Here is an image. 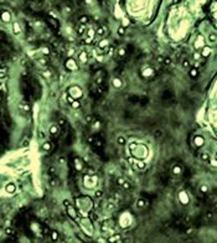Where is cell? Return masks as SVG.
<instances>
[{
	"mask_svg": "<svg viewBox=\"0 0 217 243\" xmlns=\"http://www.w3.org/2000/svg\"><path fill=\"white\" fill-rule=\"evenodd\" d=\"M50 185L52 186V187H55V186H57V185H58V182H57V180H56V179H52V180H50Z\"/></svg>",
	"mask_w": 217,
	"mask_h": 243,
	"instance_id": "obj_31",
	"label": "cell"
},
{
	"mask_svg": "<svg viewBox=\"0 0 217 243\" xmlns=\"http://www.w3.org/2000/svg\"><path fill=\"white\" fill-rule=\"evenodd\" d=\"M201 158H202V160H208V155L207 154H202Z\"/></svg>",
	"mask_w": 217,
	"mask_h": 243,
	"instance_id": "obj_40",
	"label": "cell"
},
{
	"mask_svg": "<svg viewBox=\"0 0 217 243\" xmlns=\"http://www.w3.org/2000/svg\"><path fill=\"white\" fill-rule=\"evenodd\" d=\"M119 239H121V236H119V234H114V236H112V237L108 238L109 243H115V242H118Z\"/></svg>",
	"mask_w": 217,
	"mask_h": 243,
	"instance_id": "obj_16",
	"label": "cell"
},
{
	"mask_svg": "<svg viewBox=\"0 0 217 243\" xmlns=\"http://www.w3.org/2000/svg\"><path fill=\"white\" fill-rule=\"evenodd\" d=\"M78 60H80V62H81V63H87V61H88V56H87V52L82 51V52L80 53V56H78Z\"/></svg>",
	"mask_w": 217,
	"mask_h": 243,
	"instance_id": "obj_6",
	"label": "cell"
},
{
	"mask_svg": "<svg viewBox=\"0 0 217 243\" xmlns=\"http://www.w3.org/2000/svg\"><path fill=\"white\" fill-rule=\"evenodd\" d=\"M80 225H81L83 232H84L87 236L91 237V236L93 234V226H92V221H91L89 218H83V220L80 222Z\"/></svg>",
	"mask_w": 217,
	"mask_h": 243,
	"instance_id": "obj_1",
	"label": "cell"
},
{
	"mask_svg": "<svg viewBox=\"0 0 217 243\" xmlns=\"http://www.w3.org/2000/svg\"><path fill=\"white\" fill-rule=\"evenodd\" d=\"M5 190H6V192L8 194H14L15 191H16V187H15V185L14 184H8L6 186H5Z\"/></svg>",
	"mask_w": 217,
	"mask_h": 243,
	"instance_id": "obj_7",
	"label": "cell"
},
{
	"mask_svg": "<svg viewBox=\"0 0 217 243\" xmlns=\"http://www.w3.org/2000/svg\"><path fill=\"white\" fill-rule=\"evenodd\" d=\"M19 108H20V109H24L25 112H29V110H30V104L26 103V102H21L20 104H19Z\"/></svg>",
	"mask_w": 217,
	"mask_h": 243,
	"instance_id": "obj_12",
	"label": "cell"
},
{
	"mask_svg": "<svg viewBox=\"0 0 217 243\" xmlns=\"http://www.w3.org/2000/svg\"><path fill=\"white\" fill-rule=\"evenodd\" d=\"M118 55H119V57H125L127 50H125V48H119V51H118Z\"/></svg>",
	"mask_w": 217,
	"mask_h": 243,
	"instance_id": "obj_24",
	"label": "cell"
},
{
	"mask_svg": "<svg viewBox=\"0 0 217 243\" xmlns=\"http://www.w3.org/2000/svg\"><path fill=\"white\" fill-rule=\"evenodd\" d=\"M88 16H86V15H82V16H80V19H78V21H80V24H87L88 23Z\"/></svg>",
	"mask_w": 217,
	"mask_h": 243,
	"instance_id": "obj_18",
	"label": "cell"
},
{
	"mask_svg": "<svg viewBox=\"0 0 217 243\" xmlns=\"http://www.w3.org/2000/svg\"><path fill=\"white\" fill-rule=\"evenodd\" d=\"M57 125L60 127V128H66L67 127V120L66 119H58V122H57Z\"/></svg>",
	"mask_w": 217,
	"mask_h": 243,
	"instance_id": "obj_17",
	"label": "cell"
},
{
	"mask_svg": "<svg viewBox=\"0 0 217 243\" xmlns=\"http://www.w3.org/2000/svg\"><path fill=\"white\" fill-rule=\"evenodd\" d=\"M208 53H210V50H208V48H205V50H204V53H202V55H204V56H205V55L207 56Z\"/></svg>",
	"mask_w": 217,
	"mask_h": 243,
	"instance_id": "obj_42",
	"label": "cell"
},
{
	"mask_svg": "<svg viewBox=\"0 0 217 243\" xmlns=\"http://www.w3.org/2000/svg\"><path fill=\"white\" fill-rule=\"evenodd\" d=\"M124 243H130V238H129V237H127V238L124 239Z\"/></svg>",
	"mask_w": 217,
	"mask_h": 243,
	"instance_id": "obj_45",
	"label": "cell"
},
{
	"mask_svg": "<svg viewBox=\"0 0 217 243\" xmlns=\"http://www.w3.org/2000/svg\"><path fill=\"white\" fill-rule=\"evenodd\" d=\"M94 196H96L97 198H101V197L103 196V192H102V190H97V191L94 192Z\"/></svg>",
	"mask_w": 217,
	"mask_h": 243,
	"instance_id": "obj_28",
	"label": "cell"
},
{
	"mask_svg": "<svg viewBox=\"0 0 217 243\" xmlns=\"http://www.w3.org/2000/svg\"><path fill=\"white\" fill-rule=\"evenodd\" d=\"M124 181H125V180H124L123 177H118V179H117V184L119 185V186H122V184H123Z\"/></svg>",
	"mask_w": 217,
	"mask_h": 243,
	"instance_id": "obj_34",
	"label": "cell"
},
{
	"mask_svg": "<svg viewBox=\"0 0 217 243\" xmlns=\"http://www.w3.org/2000/svg\"><path fill=\"white\" fill-rule=\"evenodd\" d=\"M66 68H67L68 71H74V69L77 68V66L74 65V61H73V60H68V62L66 63Z\"/></svg>",
	"mask_w": 217,
	"mask_h": 243,
	"instance_id": "obj_8",
	"label": "cell"
},
{
	"mask_svg": "<svg viewBox=\"0 0 217 243\" xmlns=\"http://www.w3.org/2000/svg\"><path fill=\"white\" fill-rule=\"evenodd\" d=\"M71 105H72V108H74V109H78V108H81V102L78 101V99H74V101L71 103Z\"/></svg>",
	"mask_w": 217,
	"mask_h": 243,
	"instance_id": "obj_19",
	"label": "cell"
},
{
	"mask_svg": "<svg viewBox=\"0 0 217 243\" xmlns=\"http://www.w3.org/2000/svg\"><path fill=\"white\" fill-rule=\"evenodd\" d=\"M182 66H184V67H189V66H190V62H189L187 60H185L184 63H182Z\"/></svg>",
	"mask_w": 217,
	"mask_h": 243,
	"instance_id": "obj_37",
	"label": "cell"
},
{
	"mask_svg": "<svg viewBox=\"0 0 217 243\" xmlns=\"http://www.w3.org/2000/svg\"><path fill=\"white\" fill-rule=\"evenodd\" d=\"M42 150H45V151H50V150H51V143H50V141L44 143V145H42Z\"/></svg>",
	"mask_w": 217,
	"mask_h": 243,
	"instance_id": "obj_20",
	"label": "cell"
},
{
	"mask_svg": "<svg viewBox=\"0 0 217 243\" xmlns=\"http://www.w3.org/2000/svg\"><path fill=\"white\" fill-rule=\"evenodd\" d=\"M118 34H119L121 36H123L124 34H125V29L122 26V27H119V29H118Z\"/></svg>",
	"mask_w": 217,
	"mask_h": 243,
	"instance_id": "obj_33",
	"label": "cell"
},
{
	"mask_svg": "<svg viewBox=\"0 0 217 243\" xmlns=\"http://www.w3.org/2000/svg\"><path fill=\"white\" fill-rule=\"evenodd\" d=\"M87 37H88V39H93V37H94V35H96V32L93 31V30H87Z\"/></svg>",
	"mask_w": 217,
	"mask_h": 243,
	"instance_id": "obj_25",
	"label": "cell"
},
{
	"mask_svg": "<svg viewBox=\"0 0 217 243\" xmlns=\"http://www.w3.org/2000/svg\"><path fill=\"white\" fill-rule=\"evenodd\" d=\"M67 213H68V216L71 217V218H73V220H76L77 218V212H76V208L72 206V205H68L67 206Z\"/></svg>",
	"mask_w": 217,
	"mask_h": 243,
	"instance_id": "obj_3",
	"label": "cell"
},
{
	"mask_svg": "<svg viewBox=\"0 0 217 243\" xmlns=\"http://www.w3.org/2000/svg\"><path fill=\"white\" fill-rule=\"evenodd\" d=\"M42 53L46 55V56L50 55V48H48V47H44V48H42Z\"/></svg>",
	"mask_w": 217,
	"mask_h": 243,
	"instance_id": "obj_35",
	"label": "cell"
},
{
	"mask_svg": "<svg viewBox=\"0 0 217 243\" xmlns=\"http://www.w3.org/2000/svg\"><path fill=\"white\" fill-rule=\"evenodd\" d=\"M88 175L93 176V175H94V170H93V169H88Z\"/></svg>",
	"mask_w": 217,
	"mask_h": 243,
	"instance_id": "obj_41",
	"label": "cell"
},
{
	"mask_svg": "<svg viewBox=\"0 0 217 243\" xmlns=\"http://www.w3.org/2000/svg\"><path fill=\"white\" fill-rule=\"evenodd\" d=\"M190 74L192 77H195V76H197V71L196 69H191V72H190Z\"/></svg>",
	"mask_w": 217,
	"mask_h": 243,
	"instance_id": "obj_36",
	"label": "cell"
},
{
	"mask_svg": "<svg viewBox=\"0 0 217 243\" xmlns=\"http://www.w3.org/2000/svg\"><path fill=\"white\" fill-rule=\"evenodd\" d=\"M47 21H48V24L56 30V29H58V26H60V25H58V21L56 20V19H52V17H48L47 19Z\"/></svg>",
	"mask_w": 217,
	"mask_h": 243,
	"instance_id": "obj_9",
	"label": "cell"
},
{
	"mask_svg": "<svg viewBox=\"0 0 217 243\" xmlns=\"http://www.w3.org/2000/svg\"><path fill=\"white\" fill-rule=\"evenodd\" d=\"M84 119H86V123H88V124H91L92 122H94L93 120V116H91V114H87Z\"/></svg>",
	"mask_w": 217,
	"mask_h": 243,
	"instance_id": "obj_26",
	"label": "cell"
},
{
	"mask_svg": "<svg viewBox=\"0 0 217 243\" xmlns=\"http://www.w3.org/2000/svg\"><path fill=\"white\" fill-rule=\"evenodd\" d=\"M108 46H109V42L107 40H102L98 42V48H107Z\"/></svg>",
	"mask_w": 217,
	"mask_h": 243,
	"instance_id": "obj_13",
	"label": "cell"
},
{
	"mask_svg": "<svg viewBox=\"0 0 217 243\" xmlns=\"http://www.w3.org/2000/svg\"><path fill=\"white\" fill-rule=\"evenodd\" d=\"M37 62H38V65H41V66H46L47 65V60L46 58H40Z\"/></svg>",
	"mask_w": 217,
	"mask_h": 243,
	"instance_id": "obj_30",
	"label": "cell"
},
{
	"mask_svg": "<svg viewBox=\"0 0 217 243\" xmlns=\"http://www.w3.org/2000/svg\"><path fill=\"white\" fill-rule=\"evenodd\" d=\"M65 161H66V159H65V158H63V156H61V158H60V159H58V162H60V164H63V162H65Z\"/></svg>",
	"mask_w": 217,
	"mask_h": 243,
	"instance_id": "obj_39",
	"label": "cell"
},
{
	"mask_svg": "<svg viewBox=\"0 0 217 243\" xmlns=\"http://www.w3.org/2000/svg\"><path fill=\"white\" fill-rule=\"evenodd\" d=\"M51 238H52V241H57V239H58V233H57L56 231H52V233H51Z\"/></svg>",
	"mask_w": 217,
	"mask_h": 243,
	"instance_id": "obj_27",
	"label": "cell"
},
{
	"mask_svg": "<svg viewBox=\"0 0 217 243\" xmlns=\"http://www.w3.org/2000/svg\"><path fill=\"white\" fill-rule=\"evenodd\" d=\"M92 145H93L94 149H102V148H103V140H102L101 138H97V137H96Z\"/></svg>",
	"mask_w": 217,
	"mask_h": 243,
	"instance_id": "obj_4",
	"label": "cell"
},
{
	"mask_svg": "<svg viewBox=\"0 0 217 243\" xmlns=\"http://www.w3.org/2000/svg\"><path fill=\"white\" fill-rule=\"evenodd\" d=\"M125 141H127V140H125V138H124V137H118V139H117V143L119 144V145H124V144H125Z\"/></svg>",
	"mask_w": 217,
	"mask_h": 243,
	"instance_id": "obj_23",
	"label": "cell"
},
{
	"mask_svg": "<svg viewBox=\"0 0 217 243\" xmlns=\"http://www.w3.org/2000/svg\"><path fill=\"white\" fill-rule=\"evenodd\" d=\"M3 19H4V20H6V21H8V20H9V19H10V16H9V14H4V15H3Z\"/></svg>",
	"mask_w": 217,
	"mask_h": 243,
	"instance_id": "obj_38",
	"label": "cell"
},
{
	"mask_svg": "<svg viewBox=\"0 0 217 243\" xmlns=\"http://www.w3.org/2000/svg\"><path fill=\"white\" fill-rule=\"evenodd\" d=\"M122 187H123L125 191H129V190H132V184H130L129 181H127V180H125V181L122 184Z\"/></svg>",
	"mask_w": 217,
	"mask_h": 243,
	"instance_id": "obj_14",
	"label": "cell"
},
{
	"mask_svg": "<svg viewBox=\"0 0 217 243\" xmlns=\"http://www.w3.org/2000/svg\"><path fill=\"white\" fill-rule=\"evenodd\" d=\"M132 222V218L129 217V215H123V217L121 218V225L122 227H128Z\"/></svg>",
	"mask_w": 217,
	"mask_h": 243,
	"instance_id": "obj_2",
	"label": "cell"
},
{
	"mask_svg": "<svg viewBox=\"0 0 217 243\" xmlns=\"http://www.w3.org/2000/svg\"><path fill=\"white\" fill-rule=\"evenodd\" d=\"M145 206H146V201L144 198H139L136 201V207L138 208H144Z\"/></svg>",
	"mask_w": 217,
	"mask_h": 243,
	"instance_id": "obj_11",
	"label": "cell"
},
{
	"mask_svg": "<svg viewBox=\"0 0 217 243\" xmlns=\"http://www.w3.org/2000/svg\"><path fill=\"white\" fill-rule=\"evenodd\" d=\"M86 31H87L86 24H80V26L77 27V34H78V35H83Z\"/></svg>",
	"mask_w": 217,
	"mask_h": 243,
	"instance_id": "obj_10",
	"label": "cell"
},
{
	"mask_svg": "<svg viewBox=\"0 0 217 243\" xmlns=\"http://www.w3.org/2000/svg\"><path fill=\"white\" fill-rule=\"evenodd\" d=\"M32 1H36V0H32Z\"/></svg>",
	"mask_w": 217,
	"mask_h": 243,
	"instance_id": "obj_47",
	"label": "cell"
},
{
	"mask_svg": "<svg viewBox=\"0 0 217 243\" xmlns=\"http://www.w3.org/2000/svg\"><path fill=\"white\" fill-rule=\"evenodd\" d=\"M38 137H40V138H45V134L42 132H40V133H38Z\"/></svg>",
	"mask_w": 217,
	"mask_h": 243,
	"instance_id": "obj_46",
	"label": "cell"
},
{
	"mask_svg": "<svg viewBox=\"0 0 217 243\" xmlns=\"http://www.w3.org/2000/svg\"><path fill=\"white\" fill-rule=\"evenodd\" d=\"M14 31H15V34H16V35H19V34H20V26H19L16 23L14 24Z\"/></svg>",
	"mask_w": 217,
	"mask_h": 243,
	"instance_id": "obj_29",
	"label": "cell"
},
{
	"mask_svg": "<svg viewBox=\"0 0 217 243\" xmlns=\"http://www.w3.org/2000/svg\"><path fill=\"white\" fill-rule=\"evenodd\" d=\"M6 68H0V80H3L6 77Z\"/></svg>",
	"mask_w": 217,
	"mask_h": 243,
	"instance_id": "obj_22",
	"label": "cell"
},
{
	"mask_svg": "<svg viewBox=\"0 0 217 243\" xmlns=\"http://www.w3.org/2000/svg\"><path fill=\"white\" fill-rule=\"evenodd\" d=\"M154 135H155L156 138H157V137H160V135H161V133H160V130H157V132H156V133H155Z\"/></svg>",
	"mask_w": 217,
	"mask_h": 243,
	"instance_id": "obj_44",
	"label": "cell"
},
{
	"mask_svg": "<svg viewBox=\"0 0 217 243\" xmlns=\"http://www.w3.org/2000/svg\"><path fill=\"white\" fill-rule=\"evenodd\" d=\"M50 133H51L52 137H57L58 134H60V127L58 125H52L50 128Z\"/></svg>",
	"mask_w": 217,
	"mask_h": 243,
	"instance_id": "obj_5",
	"label": "cell"
},
{
	"mask_svg": "<svg viewBox=\"0 0 217 243\" xmlns=\"http://www.w3.org/2000/svg\"><path fill=\"white\" fill-rule=\"evenodd\" d=\"M94 138H96V137H93V135H91V137H88V138H87V143L92 145V144H93V141H94Z\"/></svg>",
	"mask_w": 217,
	"mask_h": 243,
	"instance_id": "obj_32",
	"label": "cell"
},
{
	"mask_svg": "<svg viewBox=\"0 0 217 243\" xmlns=\"http://www.w3.org/2000/svg\"><path fill=\"white\" fill-rule=\"evenodd\" d=\"M201 191H202V192H207V187H206V186H202V187H201Z\"/></svg>",
	"mask_w": 217,
	"mask_h": 243,
	"instance_id": "obj_43",
	"label": "cell"
},
{
	"mask_svg": "<svg viewBox=\"0 0 217 243\" xmlns=\"http://www.w3.org/2000/svg\"><path fill=\"white\" fill-rule=\"evenodd\" d=\"M104 55H107V56H112L113 55V52H114V47L113 46H108V50H106L104 48Z\"/></svg>",
	"mask_w": 217,
	"mask_h": 243,
	"instance_id": "obj_21",
	"label": "cell"
},
{
	"mask_svg": "<svg viewBox=\"0 0 217 243\" xmlns=\"http://www.w3.org/2000/svg\"><path fill=\"white\" fill-rule=\"evenodd\" d=\"M114 208H115V203H114V202H108V203L106 205V211H108V212L113 211Z\"/></svg>",
	"mask_w": 217,
	"mask_h": 243,
	"instance_id": "obj_15",
	"label": "cell"
}]
</instances>
